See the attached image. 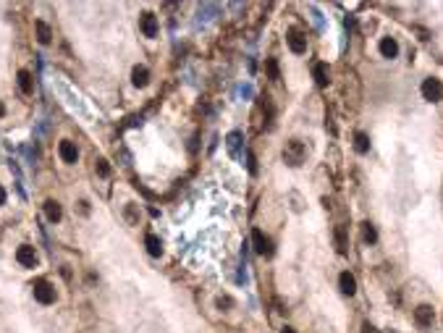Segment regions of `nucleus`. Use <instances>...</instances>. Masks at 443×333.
Returning <instances> with one entry per match:
<instances>
[{
    "mask_svg": "<svg viewBox=\"0 0 443 333\" xmlns=\"http://www.w3.org/2000/svg\"><path fill=\"white\" fill-rule=\"evenodd\" d=\"M45 215H48L50 223H58V220L63 218V210H61V205L55 200H48L45 202Z\"/></svg>",
    "mask_w": 443,
    "mask_h": 333,
    "instance_id": "obj_14",
    "label": "nucleus"
},
{
    "mask_svg": "<svg viewBox=\"0 0 443 333\" xmlns=\"http://www.w3.org/2000/svg\"><path fill=\"white\" fill-rule=\"evenodd\" d=\"M378 48H380V55H383V58H396V55H399V42H396L393 37H383Z\"/></svg>",
    "mask_w": 443,
    "mask_h": 333,
    "instance_id": "obj_11",
    "label": "nucleus"
},
{
    "mask_svg": "<svg viewBox=\"0 0 443 333\" xmlns=\"http://www.w3.org/2000/svg\"><path fill=\"white\" fill-rule=\"evenodd\" d=\"M338 286H341V291H344L346 297H354V294H357V278L349 270H344L338 275Z\"/></svg>",
    "mask_w": 443,
    "mask_h": 333,
    "instance_id": "obj_10",
    "label": "nucleus"
},
{
    "mask_svg": "<svg viewBox=\"0 0 443 333\" xmlns=\"http://www.w3.org/2000/svg\"><path fill=\"white\" fill-rule=\"evenodd\" d=\"M16 79H18V89H21L24 95H32V92H34V81H32V73L21 68V71L16 73Z\"/></svg>",
    "mask_w": 443,
    "mask_h": 333,
    "instance_id": "obj_13",
    "label": "nucleus"
},
{
    "mask_svg": "<svg viewBox=\"0 0 443 333\" xmlns=\"http://www.w3.org/2000/svg\"><path fill=\"white\" fill-rule=\"evenodd\" d=\"M362 333H378V331L370 326V323H362Z\"/></svg>",
    "mask_w": 443,
    "mask_h": 333,
    "instance_id": "obj_26",
    "label": "nucleus"
},
{
    "mask_svg": "<svg viewBox=\"0 0 443 333\" xmlns=\"http://www.w3.org/2000/svg\"><path fill=\"white\" fill-rule=\"evenodd\" d=\"M144 244H147V252H150L152 257H160L163 255V242L155 234H147L144 236Z\"/></svg>",
    "mask_w": 443,
    "mask_h": 333,
    "instance_id": "obj_15",
    "label": "nucleus"
},
{
    "mask_svg": "<svg viewBox=\"0 0 443 333\" xmlns=\"http://www.w3.org/2000/svg\"><path fill=\"white\" fill-rule=\"evenodd\" d=\"M312 76H315V81H317L320 87H328V81H330V79H328V66H325V63H315Z\"/></svg>",
    "mask_w": 443,
    "mask_h": 333,
    "instance_id": "obj_17",
    "label": "nucleus"
},
{
    "mask_svg": "<svg viewBox=\"0 0 443 333\" xmlns=\"http://www.w3.org/2000/svg\"><path fill=\"white\" fill-rule=\"evenodd\" d=\"M281 333H297V331H294V328H289V326H286V328H283Z\"/></svg>",
    "mask_w": 443,
    "mask_h": 333,
    "instance_id": "obj_28",
    "label": "nucleus"
},
{
    "mask_svg": "<svg viewBox=\"0 0 443 333\" xmlns=\"http://www.w3.org/2000/svg\"><path fill=\"white\" fill-rule=\"evenodd\" d=\"M215 304H218V310H231V307H234V299H231V297H218Z\"/></svg>",
    "mask_w": 443,
    "mask_h": 333,
    "instance_id": "obj_23",
    "label": "nucleus"
},
{
    "mask_svg": "<svg viewBox=\"0 0 443 333\" xmlns=\"http://www.w3.org/2000/svg\"><path fill=\"white\" fill-rule=\"evenodd\" d=\"M131 84L134 87H147L150 84V71H147V66H134L131 68Z\"/></svg>",
    "mask_w": 443,
    "mask_h": 333,
    "instance_id": "obj_12",
    "label": "nucleus"
},
{
    "mask_svg": "<svg viewBox=\"0 0 443 333\" xmlns=\"http://www.w3.org/2000/svg\"><path fill=\"white\" fill-rule=\"evenodd\" d=\"M265 68H267V76H270L273 81H278V79H281V71H278V61H275V58H267Z\"/></svg>",
    "mask_w": 443,
    "mask_h": 333,
    "instance_id": "obj_19",
    "label": "nucleus"
},
{
    "mask_svg": "<svg viewBox=\"0 0 443 333\" xmlns=\"http://www.w3.org/2000/svg\"><path fill=\"white\" fill-rule=\"evenodd\" d=\"M0 116H5V105L3 103H0Z\"/></svg>",
    "mask_w": 443,
    "mask_h": 333,
    "instance_id": "obj_29",
    "label": "nucleus"
},
{
    "mask_svg": "<svg viewBox=\"0 0 443 333\" xmlns=\"http://www.w3.org/2000/svg\"><path fill=\"white\" fill-rule=\"evenodd\" d=\"M16 260L21 263L24 267H34L40 257H37V249H34V247H29V244H21V247L16 249Z\"/></svg>",
    "mask_w": 443,
    "mask_h": 333,
    "instance_id": "obj_5",
    "label": "nucleus"
},
{
    "mask_svg": "<svg viewBox=\"0 0 443 333\" xmlns=\"http://www.w3.org/2000/svg\"><path fill=\"white\" fill-rule=\"evenodd\" d=\"M354 150H357L359 155L370 152V136L362 134V132H357V134H354Z\"/></svg>",
    "mask_w": 443,
    "mask_h": 333,
    "instance_id": "obj_18",
    "label": "nucleus"
},
{
    "mask_svg": "<svg viewBox=\"0 0 443 333\" xmlns=\"http://www.w3.org/2000/svg\"><path fill=\"white\" fill-rule=\"evenodd\" d=\"M247 163H249V171L257 173V160H254V155H252V152H247Z\"/></svg>",
    "mask_w": 443,
    "mask_h": 333,
    "instance_id": "obj_25",
    "label": "nucleus"
},
{
    "mask_svg": "<svg viewBox=\"0 0 443 333\" xmlns=\"http://www.w3.org/2000/svg\"><path fill=\"white\" fill-rule=\"evenodd\" d=\"M32 289H34V299L40 302V304H53V302H55V289H53V286L45 281V278L34 281Z\"/></svg>",
    "mask_w": 443,
    "mask_h": 333,
    "instance_id": "obj_2",
    "label": "nucleus"
},
{
    "mask_svg": "<svg viewBox=\"0 0 443 333\" xmlns=\"http://www.w3.org/2000/svg\"><path fill=\"white\" fill-rule=\"evenodd\" d=\"M34 29H37V40H40L42 45H50L53 40V29L45 21H34Z\"/></svg>",
    "mask_w": 443,
    "mask_h": 333,
    "instance_id": "obj_16",
    "label": "nucleus"
},
{
    "mask_svg": "<svg viewBox=\"0 0 443 333\" xmlns=\"http://www.w3.org/2000/svg\"><path fill=\"white\" fill-rule=\"evenodd\" d=\"M422 97L430 100V103H438L443 97V81L441 79H425L422 81Z\"/></svg>",
    "mask_w": 443,
    "mask_h": 333,
    "instance_id": "obj_3",
    "label": "nucleus"
},
{
    "mask_svg": "<svg viewBox=\"0 0 443 333\" xmlns=\"http://www.w3.org/2000/svg\"><path fill=\"white\" fill-rule=\"evenodd\" d=\"M126 218H128V223H134V226H136V223H139V215H136V210H134V205H128V207H126Z\"/></svg>",
    "mask_w": 443,
    "mask_h": 333,
    "instance_id": "obj_24",
    "label": "nucleus"
},
{
    "mask_svg": "<svg viewBox=\"0 0 443 333\" xmlns=\"http://www.w3.org/2000/svg\"><path fill=\"white\" fill-rule=\"evenodd\" d=\"M58 155L63 158V163H76L79 160V150H76V144H73L71 139H63L58 144Z\"/></svg>",
    "mask_w": 443,
    "mask_h": 333,
    "instance_id": "obj_9",
    "label": "nucleus"
},
{
    "mask_svg": "<svg viewBox=\"0 0 443 333\" xmlns=\"http://www.w3.org/2000/svg\"><path fill=\"white\" fill-rule=\"evenodd\" d=\"M95 168H97L100 176H110V163H108L105 158H97V160H95Z\"/></svg>",
    "mask_w": 443,
    "mask_h": 333,
    "instance_id": "obj_22",
    "label": "nucleus"
},
{
    "mask_svg": "<svg viewBox=\"0 0 443 333\" xmlns=\"http://www.w3.org/2000/svg\"><path fill=\"white\" fill-rule=\"evenodd\" d=\"M304 158H307V147H304L299 139L286 142V147H283V160L286 163H289V165H302Z\"/></svg>",
    "mask_w": 443,
    "mask_h": 333,
    "instance_id": "obj_1",
    "label": "nucleus"
},
{
    "mask_svg": "<svg viewBox=\"0 0 443 333\" xmlns=\"http://www.w3.org/2000/svg\"><path fill=\"white\" fill-rule=\"evenodd\" d=\"M414 320H417L420 328H430L433 320H436V310H433L430 304H420V307L414 310Z\"/></svg>",
    "mask_w": 443,
    "mask_h": 333,
    "instance_id": "obj_6",
    "label": "nucleus"
},
{
    "mask_svg": "<svg viewBox=\"0 0 443 333\" xmlns=\"http://www.w3.org/2000/svg\"><path fill=\"white\" fill-rule=\"evenodd\" d=\"M252 244H254V252H257V255H262V257H270V255H273V242L262 234L260 228L252 231Z\"/></svg>",
    "mask_w": 443,
    "mask_h": 333,
    "instance_id": "obj_4",
    "label": "nucleus"
},
{
    "mask_svg": "<svg viewBox=\"0 0 443 333\" xmlns=\"http://www.w3.org/2000/svg\"><path fill=\"white\" fill-rule=\"evenodd\" d=\"M5 200H8V194H5L3 187H0V205H5Z\"/></svg>",
    "mask_w": 443,
    "mask_h": 333,
    "instance_id": "obj_27",
    "label": "nucleus"
},
{
    "mask_svg": "<svg viewBox=\"0 0 443 333\" xmlns=\"http://www.w3.org/2000/svg\"><path fill=\"white\" fill-rule=\"evenodd\" d=\"M336 247H338V252H346V234H344V228H336Z\"/></svg>",
    "mask_w": 443,
    "mask_h": 333,
    "instance_id": "obj_21",
    "label": "nucleus"
},
{
    "mask_svg": "<svg viewBox=\"0 0 443 333\" xmlns=\"http://www.w3.org/2000/svg\"><path fill=\"white\" fill-rule=\"evenodd\" d=\"M286 42H289V48L297 53V55L307 53V37H304L302 32H297V29H291L289 34H286Z\"/></svg>",
    "mask_w": 443,
    "mask_h": 333,
    "instance_id": "obj_7",
    "label": "nucleus"
},
{
    "mask_svg": "<svg viewBox=\"0 0 443 333\" xmlns=\"http://www.w3.org/2000/svg\"><path fill=\"white\" fill-rule=\"evenodd\" d=\"M362 236H365V242H378V231H375V226L373 223H362Z\"/></svg>",
    "mask_w": 443,
    "mask_h": 333,
    "instance_id": "obj_20",
    "label": "nucleus"
},
{
    "mask_svg": "<svg viewBox=\"0 0 443 333\" xmlns=\"http://www.w3.org/2000/svg\"><path fill=\"white\" fill-rule=\"evenodd\" d=\"M139 26H142V34H144V37H158V29H160V26H158V16H155V13H150V11L142 13Z\"/></svg>",
    "mask_w": 443,
    "mask_h": 333,
    "instance_id": "obj_8",
    "label": "nucleus"
}]
</instances>
